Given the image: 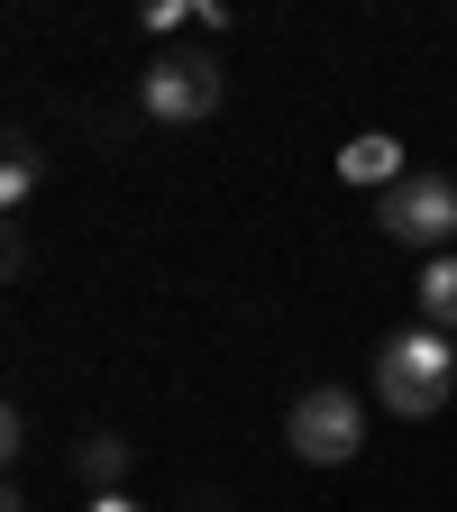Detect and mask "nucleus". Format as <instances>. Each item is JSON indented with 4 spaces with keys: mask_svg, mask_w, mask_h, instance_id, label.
<instances>
[{
    "mask_svg": "<svg viewBox=\"0 0 457 512\" xmlns=\"http://www.w3.org/2000/svg\"><path fill=\"white\" fill-rule=\"evenodd\" d=\"M375 394H384V412H403V421H430L448 394H457V339H439V330H394L375 348Z\"/></svg>",
    "mask_w": 457,
    "mask_h": 512,
    "instance_id": "obj_1",
    "label": "nucleus"
},
{
    "mask_svg": "<svg viewBox=\"0 0 457 512\" xmlns=\"http://www.w3.org/2000/svg\"><path fill=\"white\" fill-rule=\"evenodd\" d=\"M284 439L311 467H348L366 448V412H357L348 384H311V394H293V412H284Z\"/></svg>",
    "mask_w": 457,
    "mask_h": 512,
    "instance_id": "obj_2",
    "label": "nucleus"
},
{
    "mask_svg": "<svg viewBox=\"0 0 457 512\" xmlns=\"http://www.w3.org/2000/svg\"><path fill=\"white\" fill-rule=\"evenodd\" d=\"M375 220H384V238L448 256V238H457V183L448 174H403L394 192H375Z\"/></svg>",
    "mask_w": 457,
    "mask_h": 512,
    "instance_id": "obj_3",
    "label": "nucleus"
},
{
    "mask_svg": "<svg viewBox=\"0 0 457 512\" xmlns=\"http://www.w3.org/2000/svg\"><path fill=\"white\" fill-rule=\"evenodd\" d=\"M138 101H147V119L192 128V119L220 110V64H211V55H156L147 74H138Z\"/></svg>",
    "mask_w": 457,
    "mask_h": 512,
    "instance_id": "obj_4",
    "label": "nucleus"
},
{
    "mask_svg": "<svg viewBox=\"0 0 457 512\" xmlns=\"http://www.w3.org/2000/svg\"><path fill=\"white\" fill-rule=\"evenodd\" d=\"M412 165H403V138H384V128H366V138L339 147V183H375V192H394Z\"/></svg>",
    "mask_w": 457,
    "mask_h": 512,
    "instance_id": "obj_5",
    "label": "nucleus"
},
{
    "mask_svg": "<svg viewBox=\"0 0 457 512\" xmlns=\"http://www.w3.org/2000/svg\"><path fill=\"white\" fill-rule=\"evenodd\" d=\"M421 330L457 339V247H448V256H430V266H421Z\"/></svg>",
    "mask_w": 457,
    "mask_h": 512,
    "instance_id": "obj_6",
    "label": "nucleus"
},
{
    "mask_svg": "<svg viewBox=\"0 0 457 512\" xmlns=\"http://www.w3.org/2000/svg\"><path fill=\"white\" fill-rule=\"evenodd\" d=\"M74 467H83V476H92L101 494H119V476H128V439H110V430H92V439H83V458H74Z\"/></svg>",
    "mask_w": 457,
    "mask_h": 512,
    "instance_id": "obj_7",
    "label": "nucleus"
},
{
    "mask_svg": "<svg viewBox=\"0 0 457 512\" xmlns=\"http://www.w3.org/2000/svg\"><path fill=\"white\" fill-rule=\"evenodd\" d=\"M37 174H46V165H37V147H28V138H10V156H0V202H28Z\"/></svg>",
    "mask_w": 457,
    "mask_h": 512,
    "instance_id": "obj_8",
    "label": "nucleus"
},
{
    "mask_svg": "<svg viewBox=\"0 0 457 512\" xmlns=\"http://www.w3.org/2000/svg\"><path fill=\"white\" fill-rule=\"evenodd\" d=\"M92 512H138V503H128V494H92Z\"/></svg>",
    "mask_w": 457,
    "mask_h": 512,
    "instance_id": "obj_9",
    "label": "nucleus"
}]
</instances>
